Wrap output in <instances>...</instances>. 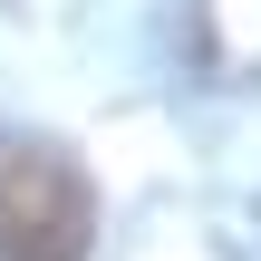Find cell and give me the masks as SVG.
<instances>
[{
    "label": "cell",
    "mask_w": 261,
    "mask_h": 261,
    "mask_svg": "<svg viewBox=\"0 0 261 261\" xmlns=\"http://www.w3.org/2000/svg\"><path fill=\"white\" fill-rule=\"evenodd\" d=\"M97 184L58 136H0V261H87Z\"/></svg>",
    "instance_id": "6da1fadb"
}]
</instances>
